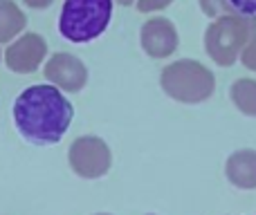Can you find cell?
Returning a JSON list of instances; mask_svg holds the SVG:
<instances>
[{
  "label": "cell",
  "instance_id": "cell-1",
  "mask_svg": "<svg viewBox=\"0 0 256 215\" xmlns=\"http://www.w3.org/2000/svg\"><path fill=\"white\" fill-rule=\"evenodd\" d=\"M74 117V108L52 83L22 90L14 101V123L20 137L36 146H52L63 139Z\"/></svg>",
  "mask_w": 256,
  "mask_h": 215
},
{
  "label": "cell",
  "instance_id": "cell-2",
  "mask_svg": "<svg viewBox=\"0 0 256 215\" xmlns=\"http://www.w3.org/2000/svg\"><path fill=\"white\" fill-rule=\"evenodd\" d=\"M160 85L164 94L171 97L173 101L196 106V103H204L207 99H212V94L216 92V76L200 61L180 58L162 70Z\"/></svg>",
  "mask_w": 256,
  "mask_h": 215
},
{
  "label": "cell",
  "instance_id": "cell-3",
  "mask_svg": "<svg viewBox=\"0 0 256 215\" xmlns=\"http://www.w3.org/2000/svg\"><path fill=\"white\" fill-rule=\"evenodd\" d=\"M115 0H66L58 16V31L70 43H90L108 29Z\"/></svg>",
  "mask_w": 256,
  "mask_h": 215
},
{
  "label": "cell",
  "instance_id": "cell-4",
  "mask_svg": "<svg viewBox=\"0 0 256 215\" xmlns=\"http://www.w3.org/2000/svg\"><path fill=\"white\" fill-rule=\"evenodd\" d=\"M252 36V22L240 16H218L204 31V52L216 65L232 67Z\"/></svg>",
  "mask_w": 256,
  "mask_h": 215
},
{
  "label": "cell",
  "instance_id": "cell-5",
  "mask_svg": "<svg viewBox=\"0 0 256 215\" xmlns=\"http://www.w3.org/2000/svg\"><path fill=\"white\" fill-rule=\"evenodd\" d=\"M68 162L74 175L84 180H99L104 177L112 166V153L110 146L94 135L76 137L68 150Z\"/></svg>",
  "mask_w": 256,
  "mask_h": 215
},
{
  "label": "cell",
  "instance_id": "cell-6",
  "mask_svg": "<svg viewBox=\"0 0 256 215\" xmlns=\"http://www.w3.org/2000/svg\"><path fill=\"white\" fill-rule=\"evenodd\" d=\"M48 56V43L40 34H22L16 40L9 43V47L2 52V61L16 74H32L40 67V63Z\"/></svg>",
  "mask_w": 256,
  "mask_h": 215
},
{
  "label": "cell",
  "instance_id": "cell-7",
  "mask_svg": "<svg viewBox=\"0 0 256 215\" xmlns=\"http://www.w3.org/2000/svg\"><path fill=\"white\" fill-rule=\"evenodd\" d=\"M43 74L48 83L56 85L63 92H79L88 83V67L81 58L68 52H56L52 54L43 67Z\"/></svg>",
  "mask_w": 256,
  "mask_h": 215
},
{
  "label": "cell",
  "instance_id": "cell-8",
  "mask_svg": "<svg viewBox=\"0 0 256 215\" xmlns=\"http://www.w3.org/2000/svg\"><path fill=\"white\" fill-rule=\"evenodd\" d=\"M140 45L150 58H168L176 54L180 36L168 18H148L140 29Z\"/></svg>",
  "mask_w": 256,
  "mask_h": 215
},
{
  "label": "cell",
  "instance_id": "cell-9",
  "mask_svg": "<svg viewBox=\"0 0 256 215\" xmlns=\"http://www.w3.org/2000/svg\"><path fill=\"white\" fill-rule=\"evenodd\" d=\"M225 175L236 189L254 191L256 189V150L243 148L227 157Z\"/></svg>",
  "mask_w": 256,
  "mask_h": 215
},
{
  "label": "cell",
  "instance_id": "cell-10",
  "mask_svg": "<svg viewBox=\"0 0 256 215\" xmlns=\"http://www.w3.org/2000/svg\"><path fill=\"white\" fill-rule=\"evenodd\" d=\"M27 16L14 0H0V43H12L25 29Z\"/></svg>",
  "mask_w": 256,
  "mask_h": 215
},
{
  "label": "cell",
  "instance_id": "cell-11",
  "mask_svg": "<svg viewBox=\"0 0 256 215\" xmlns=\"http://www.w3.org/2000/svg\"><path fill=\"white\" fill-rule=\"evenodd\" d=\"M230 99L243 114L256 117V81L254 79L234 81L230 88Z\"/></svg>",
  "mask_w": 256,
  "mask_h": 215
},
{
  "label": "cell",
  "instance_id": "cell-12",
  "mask_svg": "<svg viewBox=\"0 0 256 215\" xmlns=\"http://www.w3.org/2000/svg\"><path fill=\"white\" fill-rule=\"evenodd\" d=\"M240 61H243V65L248 67V70L256 72V34L250 36L248 45H245L243 52H240Z\"/></svg>",
  "mask_w": 256,
  "mask_h": 215
},
{
  "label": "cell",
  "instance_id": "cell-13",
  "mask_svg": "<svg viewBox=\"0 0 256 215\" xmlns=\"http://www.w3.org/2000/svg\"><path fill=\"white\" fill-rule=\"evenodd\" d=\"M171 2L173 0H137L135 7H137V11H142V13H153V11L166 9Z\"/></svg>",
  "mask_w": 256,
  "mask_h": 215
},
{
  "label": "cell",
  "instance_id": "cell-14",
  "mask_svg": "<svg viewBox=\"0 0 256 215\" xmlns=\"http://www.w3.org/2000/svg\"><path fill=\"white\" fill-rule=\"evenodd\" d=\"M243 16H256V0H227Z\"/></svg>",
  "mask_w": 256,
  "mask_h": 215
},
{
  "label": "cell",
  "instance_id": "cell-15",
  "mask_svg": "<svg viewBox=\"0 0 256 215\" xmlns=\"http://www.w3.org/2000/svg\"><path fill=\"white\" fill-rule=\"evenodd\" d=\"M22 2H25L27 7H32V9H48L54 0H22Z\"/></svg>",
  "mask_w": 256,
  "mask_h": 215
},
{
  "label": "cell",
  "instance_id": "cell-16",
  "mask_svg": "<svg viewBox=\"0 0 256 215\" xmlns=\"http://www.w3.org/2000/svg\"><path fill=\"white\" fill-rule=\"evenodd\" d=\"M115 2H120L122 7H130L132 2H137V0H115Z\"/></svg>",
  "mask_w": 256,
  "mask_h": 215
},
{
  "label": "cell",
  "instance_id": "cell-17",
  "mask_svg": "<svg viewBox=\"0 0 256 215\" xmlns=\"http://www.w3.org/2000/svg\"><path fill=\"white\" fill-rule=\"evenodd\" d=\"M97 215H110V213H97Z\"/></svg>",
  "mask_w": 256,
  "mask_h": 215
},
{
  "label": "cell",
  "instance_id": "cell-18",
  "mask_svg": "<svg viewBox=\"0 0 256 215\" xmlns=\"http://www.w3.org/2000/svg\"><path fill=\"white\" fill-rule=\"evenodd\" d=\"M0 61H2V52H0Z\"/></svg>",
  "mask_w": 256,
  "mask_h": 215
}]
</instances>
